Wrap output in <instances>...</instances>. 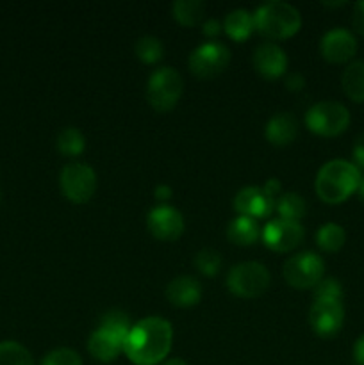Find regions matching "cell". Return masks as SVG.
<instances>
[{"label":"cell","mask_w":364,"mask_h":365,"mask_svg":"<svg viewBox=\"0 0 364 365\" xmlns=\"http://www.w3.org/2000/svg\"><path fill=\"white\" fill-rule=\"evenodd\" d=\"M173 342V328L163 317H145L128 331L123 353L136 365L164 362Z\"/></svg>","instance_id":"cell-1"},{"label":"cell","mask_w":364,"mask_h":365,"mask_svg":"<svg viewBox=\"0 0 364 365\" xmlns=\"http://www.w3.org/2000/svg\"><path fill=\"white\" fill-rule=\"evenodd\" d=\"M360 171L353 163L343 159L328 160L316 175V195L330 205L348 200L360 184Z\"/></svg>","instance_id":"cell-2"},{"label":"cell","mask_w":364,"mask_h":365,"mask_svg":"<svg viewBox=\"0 0 364 365\" xmlns=\"http://www.w3.org/2000/svg\"><path fill=\"white\" fill-rule=\"evenodd\" d=\"M253 25L270 39H288L302 27V16L295 6L282 0H271L257 7Z\"/></svg>","instance_id":"cell-3"},{"label":"cell","mask_w":364,"mask_h":365,"mask_svg":"<svg viewBox=\"0 0 364 365\" xmlns=\"http://www.w3.org/2000/svg\"><path fill=\"white\" fill-rule=\"evenodd\" d=\"M184 89L182 75L175 68L163 66L153 71L146 84V100L157 113H166L177 106Z\"/></svg>","instance_id":"cell-4"},{"label":"cell","mask_w":364,"mask_h":365,"mask_svg":"<svg viewBox=\"0 0 364 365\" xmlns=\"http://www.w3.org/2000/svg\"><path fill=\"white\" fill-rule=\"evenodd\" d=\"M305 125L310 132L321 138H335L350 125V110L343 103L325 100L307 110Z\"/></svg>","instance_id":"cell-5"},{"label":"cell","mask_w":364,"mask_h":365,"mask_svg":"<svg viewBox=\"0 0 364 365\" xmlns=\"http://www.w3.org/2000/svg\"><path fill=\"white\" fill-rule=\"evenodd\" d=\"M270 285V273L259 262H241L227 274V287L241 299L259 298Z\"/></svg>","instance_id":"cell-6"},{"label":"cell","mask_w":364,"mask_h":365,"mask_svg":"<svg viewBox=\"0 0 364 365\" xmlns=\"http://www.w3.org/2000/svg\"><path fill=\"white\" fill-rule=\"evenodd\" d=\"M325 262L314 252H302L289 257L282 267L284 280L295 289H313L323 280Z\"/></svg>","instance_id":"cell-7"},{"label":"cell","mask_w":364,"mask_h":365,"mask_svg":"<svg viewBox=\"0 0 364 365\" xmlns=\"http://www.w3.org/2000/svg\"><path fill=\"white\" fill-rule=\"evenodd\" d=\"M61 191L71 203H88L96 191V175L84 163H70L63 168L59 177Z\"/></svg>","instance_id":"cell-8"},{"label":"cell","mask_w":364,"mask_h":365,"mask_svg":"<svg viewBox=\"0 0 364 365\" xmlns=\"http://www.w3.org/2000/svg\"><path fill=\"white\" fill-rule=\"evenodd\" d=\"M231 61V50L220 41H207L196 46L189 56V70L200 78L220 75Z\"/></svg>","instance_id":"cell-9"},{"label":"cell","mask_w":364,"mask_h":365,"mask_svg":"<svg viewBox=\"0 0 364 365\" xmlns=\"http://www.w3.org/2000/svg\"><path fill=\"white\" fill-rule=\"evenodd\" d=\"M261 237H263L266 248L278 253H288L293 252L296 246L302 245L303 237H305V230L296 221H285L277 217V220H271L263 228Z\"/></svg>","instance_id":"cell-10"},{"label":"cell","mask_w":364,"mask_h":365,"mask_svg":"<svg viewBox=\"0 0 364 365\" xmlns=\"http://www.w3.org/2000/svg\"><path fill=\"white\" fill-rule=\"evenodd\" d=\"M345 309L335 299H314L309 310V324L320 337H334L343 327Z\"/></svg>","instance_id":"cell-11"},{"label":"cell","mask_w":364,"mask_h":365,"mask_svg":"<svg viewBox=\"0 0 364 365\" xmlns=\"http://www.w3.org/2000/svg\"><path fill=\"white\" fill-rule=\"evenodd\" d=\"M146 227L159 241H177L184 234V217L175 207L157 205L148 212Z\"/></svg>","instance_id":"cell-12"},{"label":"cell","mask_w":364,"mask_h":365,"mask_svg":"<svg viewBox=\"0 0 364 365\" xmlns=\"http://www.w3.org/2000/svg\"><path fill=\"white\" fill-rule=\"evenodd\" d=\"M320 50L321 56H323L325 61H328V63H348L357 52V39L348 29H330V31L321 38Z\"/></svg>","instance_id":"cell-13"},{"label":"cell","mask_w":364,"mask_h":365,"mask_svg":"<svg viewBox=\"0 0 364 365\" xmlns=\"http://www.w3.org/2000/svg\"><path fill=\"white\" fill-rule=\"evenodd\" d=\"M252 61L256 70L270 81L280 78L288 70V56L277 43L266 41L257 45L253 50Z\"/></svg>","instance_id":"cell-14"},{"label":"cell","mask_w":364,"mask_h":365,"mask_svg":"<svg viewBox=\"0 0 364 365\" xmlns=\"http://www.w3.org/2000/svg\"><path fill=\"white\" fill-rule=\"evenodd\" d=\"M127 335L116 334V331L109 330V328L98 327V330L93 331L89 335L88 341V351L95 360L103 364H109L120 356L123 351V344Z\"/></svg>","instance_id":"cell-15"},{"label":"cell","mask_w":364,"mask_h":365,"mask_svg":"<svg viewBox=\"0 0 364 365\" xmlns=\"http://www.w3.org/2000/svg\"><path fill=\"white\" fill-rule=\"evenodd\" d=\"M234 209L246 217H266L275 210V200L270 198L263 189L250 187L241 189L234 198Z\"/></svg>","instance_id":"cell-16"},{"label":"cell","mask_w":364,"mask_h":365,"mask_svg":"<svg viewBox=\"0 0 364 365\" xmlns=\"http://www.w3.org/2000/svg\"><path fill=\"white\" fill-rule=\"evenodd\" d=\"M166 299L173 307L188 309L202 299V285L193 277H177L168 284Z\"/></svg>","instance_id":"cell-17"},{"label":"cell","mask_w":364,"mask_h":365,"mask_svg":"<svg viewBox=\"0 0 364 365\" xmlns=\"http://www.w3.org/2000/svg\"><path fill=\"white\" fill-rule=\"evenodd\" d=\"M264 135L275 146H288L298 135V121L291 113H277L268 120Z\"/></svg>","instance_id":"cell-18"},{"label":"cell","mask_w":364,"mask_h":365,"mask_svg":"<svg viewBox=\"0 0 364 365\" xmlns=\"http://www.w3.org/2000/svg\"><path fill=\"white\" fill-rule=\"evenodd\" d=\"M261 230L259 225L253 217L238 216L236 220L231 221L227 228V237L232 245L238 246H250L259 239Z\"/></svg>","instance_id":"cell-19"},{"label":"cell","mask_w":364,"mask_h":365,"mask_svg":"<svg viewBox=\"0 0 364 365\" xmlns=\"http://www.w3.org/2000/svg\"><path fill=\"white\" fill-rule=\"evenodd\" d=\"M343 91L346 93L350 100L357 103L364 102V63L363 61H353L345 68L341 77Z\"/></svg>","instance_id":"cell-20"},{"label":"cell","mask_w":364,"mask_h":365,"mask_svg":"<svg viewBox=\"0 0 364 365\" xmlns=\"http://www.w3.org/2000/svg\"><path fill=\"white\" fill-rule=\"evenodd\" d=\"M223 29L231 39H234V41H245V39L250 38L253 29H256V25H253V16L246 9L231 11V13L225 16Z\"/></svg>","instance_id":"cell-21"},{"label":"cell","mask_w":364,"mask_h":365,"mask_svg":"<svg viewBox=\"0 0 364 365\" xmlns=\"http://www.w3.org/2000/svg\"><path fill=\"white\" fill-rule=\"evenodd\" d=\"M275 212L278 214L280 220L300 223V220L307 212V203L296 192H284V195H280L275 200Z\"/></svg>","instance_id":"cell-22"},{"label":"cell","mask_w":364,"mask_h":365,"mask_svg":"<svg viewBox=\"0 0 364 365\" xmlns=\"http://www.w3.org/2000/svg\"><path fill=\"white\" fill-rule=\"evenodd\" d=\"M171 11L178 24L184 27H195L206 14V4L202 0H177Z\"/></svg>","instance_id":"cell-23"},{"label":"cell","mask_w":364,"mask_h":365,"mask_svg":"<svg viewBox=\"0 0 364 365\" xmlns=\"http://www.w3.org/2000/svg\"><path fill=\"white\" fill-rule=\"evenodd\" d=\"M316 242L323 252H339L346 242L345 228L338 223H325L323 227H320V230H318Z\"/></svg>","instance_id":"cell-24"},{"label":"cell","mask_w":364,"mask_h":365,"mask_svg":"<svg viewBox=\"0 0 364 365\" xmlns=\"http://www.w3.org/2000/svg\"><path fill=\"white\" fill-rule=\"evenodd\" d=\"M57 150L66 157H77L84 152L86 138L79 128L66 127L57 134L56 139Z\"/></svg>","instance_id":"cell-25"},{"label":"cell","mask_w":364,"mask_h":365,"mask_svg":"<svg viewBox=\"0 0 364 365\" xmlns=\"http://www.w3.org/2000/svg\"><path fill=\"white\" fill-rule=\"evenodd\" d=\"M0 365H34L31 351L20 342H0Z\"/></svg>","instance_id":"cell-26"},{"label":"cell","mask_w":364,"mask_h":365,"mask_svg":"<svg viewBox=\"0 0 364 365\" xmlns=\"http://www.w3.org/2000/svg\"><path fill=\"white\" fill-rule=\"evenodd\" d=\"M134 52L138 59L145 64H156L163 59L164 46L161 39L153 38V36H143L136 41Z\"/></svg>","instance_id":"cell-27"},{"label":"cell","mask_w":364,"mask_h":365,"mask_svg":"<svg viewBox=\"0 0 364 365\" xmlns=\"http://www.w3.org/2000/svg\"><path fill=\"white\" fill-rule=\"evenodd\" d=\"M195 267L206 277H216L221 267V255L216 250H200L195 255Z\"/></svg>","instance_id":"cell-28"},{"label":"cell","mask_w":364,"mask_h":365,"mask_svg":"<svg viewBox=\"0 0 364 365\" xmlns=\"http://www.w3.org/2000/svg\"><path fill=\"white\" fill-rule=\"evenodd\" d=\"M41 365H82V359L75 349L57 348L43 356Z\"/></svg>","instance_id":"cell-29"},{"label":"cell","mask_w":364,"mask_h":365,"mask_svg":"<svg viewBox=\"0 0 364 365\" xmlns=\"http://www.w3.org/2000/svg\"><path fill=\"white\" fill-rule=\"evenodd\" d=\"M314 298L316 299H335L341 302L343 287L335 278H323L320 284L314 287Z\"/></svg>","instance_id":"cell-30"},{"label":"cell","mask_w":364,"mask_h":365,"mask_svg":"<svg viewBox=\"0 0 364 365\" xmlns=\"http://www.w3.org/2000/svg\"><path fill=\"white\" fill-rule=\"evenodd\" d=\"M284 82H285V88L293 93L302 91L303 86H305V78H303V75L300 73V71H293V73L285 75Z\"/></svg>","instance_id":"cell-31"},{"label":"cell","mask_w":364,"mask_h":365,"mask_svg":"<svg viewBox=\"0 0 364 365\" xmlns=\"http://www.w3.org/2000/svg\"><path fill=\"white\" fill-rule=\"evenodd\" d=\"M352 24L353 29H355L360 36H364V0L363 2H357L355 6H353Z\"/></svg>","instance_id":"cell-32"},{"label":"cell","mask_w":364,"mask_h":365,"mask_svg":"<svg viewBox=\"0 0 364 365\" xmlns=\"http://www.w3.org/2000/svg\"><path fill=\"white\" fill-rule=\"evenodd\" d=\"M353 159H355L357 168H364V132L353 143Z\"/></svg>","instance_id":"cell-33"},{"label":"cell","mask_w":364,"mask_h":365,"mask_svg":"<svg viewBox=\"0 0 364 365\" xmlns=\"http://www.w3.org/2000/svg\"><path fill=\"white\" fill-rule=\"evenodd\" d=\"M263 191L266 192L270 198L277 200L278 196H280V191H282V184L278 178H270V180H266V184H264Z\"/></svg>","instance_id":"cell-34"},{"label":"cell","mask_w":364,"mask_h":365,"mask_svg":"<svg viewBox=\"0 0 364 365\" xmlns=\"http://www.w3.org/2000/svg\"><path fill=\"white\" fill-rule=\"evenodd\" d=\"M221 24L218 20H207L206 24H203V29H202V32H203V36H207V38H216L218 34H220L221 32Z\"/></svg>","instance_id":"cell-35"},{"label":"cell","mask_w":364,"mask_h":365,"mask_svg":"<svg viewBox=\"0 0 364 365\" xmlns=\"http://www.w3.org/2000/svg\"><path fill=\"white\" fill-rule=\"evenodd\" d=\"M353 360L357 365H364V335H360L353 346Z\"/></svg>","instance_id":"cell-36"},{"label":"cell","mask_w":364,"mask_h":365,"mask_svg":"<svg viewBox=\"0 0 364 365\" xmlns=\"http://www.w3.org/2000/svg\"><path fill=\"white\" fill-rule=\"evenodd\" d=\"M171 195H173L171 187H170V185H164V184L157 185L156 191H153V196H156L159 202H166V200L171 198Z\"/></svg>","instance_id":"cell-37"},{"label":"cell","mask_w":364,"mask_h":365,"mask_svg":"<svg viewBox=\"0 0 364 365\" xmlns=\"http://www.w3.org/2000/svg\"><path fill=\"white\" fill-rule=\"evenodd\" d=\"M163 365H188L182 359H168L164 360Z\"/></svg>","instance_id":"cell-38"},{"label":"cell","mask_w":364,"mask_h":365,"mask_svg":"<svg viewBox=\"0 0 364 365\" xmlns=\"http://www.w3.org/2000/svg\"><path fill=\"white\" fill-rule=\"evenodd\" d=\"M357 195H359V198L364 202V177L360 178V184H359V187H357Z\"/></svg>","instance_id":"cell-39"}]
</instances>
